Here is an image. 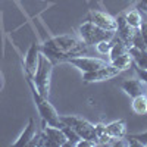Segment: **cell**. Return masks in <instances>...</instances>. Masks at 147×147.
<instances>
[{
  "label": "cell",
  "mask_w": 147,
  "mask_h": 147,
  "mask_svg": "<svg viewBox=\"0 0 147 147\" xmlns=\"http://www.w3.org/2000/svg\"><path fill=\"white\" fill-rule=\"evenodd\" d=\"M43 134H44V144L43 146L57 147V146H65L66 141H68L66 136H65L63 131L60 129L59 127H52V125L44 124Z\"/></svg>",
  "instance_id": "8"
},
{
  "label": "cell",
  "mask_w": 147,
  "mask_h": 147,
  "mask_svg": "<svg viewBox=\"0 0 147 147\" xmlns=\"http://www.w3.org/2000/svg\"><path fill=\"white\" fill-rule=\"evenodd\" d=\"M138 30H140V34H141V37H143V40H144L146 46H147V21H144V19H143L141 27H140Z\"/></svg>",
  "instance_id": "26"
},
{
  "label": "cell",
  "mask_w": 147,
  "mask_h": 147,
  "mask_svg": "<svg viewBox=\"0 0 147 147\" xmlns=\"http://www.w3.org/2000/svg\"><path fill=\"white\" fill-rule=\"evenodd\" d=\"M52 71H53V63L49 60V57L43 53L38 56V63H37L35 72L31 77L37 90L43 97H49L50 93V81H52Z\"/></svg>",
  "instance_id": "2"
},
{
  "label": "cell",
  "mask_w": 147,
  "mask_h": 147,
  "mask_svg": "<svg viewBox=\"0 0 147 147\" xmlns=\"http://www.w3.org/2000/svg\"><path fill=\"white\" fill-rule=\"evenodd\" d=\"M125 19L128 22V25L132 27L134 30H138L141 27V22H143V18H141V13L136 9V10H131L125 15Z\"/></svg>",
  "instance_id": "20"
},
{
  "label": "cell",
  "mask_w": 147,
  "mask_h": 147,
  "mask_svg": "<svg viewBox=\"0 0 147 147\" xmlns=\"http://www.w3.org/2000/svg\"><path fill=\"white\" fill-rule=\"evenodd\" d=\"M131 47H136V49H140V50H147V46L143 40V37L140 34V30H136L134 32V37H132V46Z\"/></svg>",
  "instance_id": "21"
},
{
  "label": "cell",
  "mask_w": 147,
  "mask_h": 147,
  "mask_svg": "<svg viewBox=\"0 0 147 147\" xmlns=\"http://www.w3.org/2000/svg\"><path fill=\"white\" fill-rule=\"evenodd\" d=\"M59 128L63 131V134H65L66 138H68V141H66V144H65V146H77V143L80 141V138H81V137L78 136V134H77L75 131H74V129H72L69 125L63 124L62 121H60V125H59Z\"/></svg>",
  "instance_id": "19"
},
{
  "label": "cell",
  "mask_w": 147,
  "mask_h": 147,
  "mask_svg": "<svg viewBox=\"0 0 147 147\" xmlns=\"http://www.w3.org/2000/svg\"><path fill=\"white\" fill-rule=\"evenodd\" d=\"M94 146H97V143L87 138H80V141L77 143V147H94Z\"/></svg>",
  "instance_id": "25"
},
{
  "label": "cell",
  "mask_w": 147,
  "mask_h": 147,
  "mask_svg": "<svg viewBox=\"0 0 147 147\" xmlns=\"http://www.w3.org/2000/svg\"><path fill=\"white\" fill-rule=\"evenodd\" d=\"M122 90L129 97H137L143 94V81L140 80H127L122 82Z\"/></svg>",
  "instance_id": "14"
},
{
  "label": "cell",
  "mask_w": 147,
  "mask_h": 147,
  "mask_svg": "<svg viewBox=\"0 0 147 147\" xmlns=\"http://www.w3.org/2000/svg\"><path fill=\"white\" fill-rule=\"evenodd\" d=\"M112 44H113L112 40H109V41L105 40V41L97 43V44H96V49H97V52H99L100 55H109L110 49H112Z\"/></svg>",
  "instance_id": "22"
},
{
  "label": "cell",
  "mask_w": 147,
  "mask_h": 147,
  "mask_svg": "<svg viewBox=\"0 0 147 147\" xmlns=\"http://www.w3.org/2000/svg\"><path fill=\"white\" fill-rule=\"evenodd\" d=\"M132 65H134V68H136V72L138 74L140 80H141L143 82H146V84H147V69H143V68L137 66L136 63H134V60H132Z\"/></svg>",
  "instance_id": "23"
},
{
  "label": "cell",
  "mask_w": 147,
  "mask_h": 147,
  "mask_svg": "<svg viewBox=\"0 0 147 147\" xmlns=\"http://www.w3.org/2000/svg\"><path fill=\"white\" fill-rule=\"evenodd\" d=\"M94 131H96V141H97V144L105 146V144H110V143H112L113 138L109 136L107 128H106L105 124H97V125H94Z\"/></svg>",
  "instance_id": "16"
},
{
  "label": "cell",
  "mask_w": 147,
  "mask_h": 147,
  "mask_svg": "<svg viewBox=\"0 0 147 147\" xmlns=\"http://www.w3.org/2000/svg\"><path fill=\"white\" fill-rule=\"evenodd\" d=\"M80 35L85 44H97L100 41H109L115 37V32L112 31H106L100 27L94 25L93 22L87 21L80 27Z\"/></svg>",
  "instance_id": "4"
},
{
  "label": "cell",
  "mask_w": 147,
  "mask_h": 147,
  "mask_svg": "<svg viewBox=\"0 0 147 147\" xmlns=\"http://www.w3.org/2000/svg\"><path fill=\"white\" fill-rule=\"evenodd\" d=\"M116 24H118L116 31L119 32V38L124 41V43L128 46V49H129V47L132 46V37H134V32H136V30L128 25V22H127V19H125L124 15H121V16L116 18Z\"/></svg>",
  "instance_id": "10"
},
{
  "label": "cell",
  "mask_w": 147,
  "mask_h": 147,
  "mask_svg": "<svg viewBox=\"0 0 147 147\" xmlns=\"http://www.w3.org/2000/svg\"><path fill=\"white\" fill-rule=\"evenodd\" d=\"M66 62H69L71 65H74L75 68H78L80 71L85 72H93L99 68H103L106 65H109L106 60L99 59V57H87V56H77V57H69Z\"/></svg>",
  "instance_id": "6"
},
{
  "label": "cell",
  "mask_w": 147,
  "mask_h": 147,
  "mask_svg": "<svg viewBox=\"0 0 147 147\" xmlns=\"http://www.w3.org/2000/svg\"><path fill=\"white\" fill-rule=\"evenodd\" d=\"M131 137H134L136 140H138L141 146H147V131L140 132V134H131Z\"/></svg>",
  "instance_id": "24"
},
{
  "label": "cell",
  "mask_w": 147,
  "mask_h": 147,
  "mask_svg": "<svg viewBox=\"0 0 147 147\" xmlns=\"http://www.w3.org/2000/svg\"><path fill=\"white\" fill-rule=\"evenodd\" d=\"M110 65L118 68L119 71H125V69H128L132 65V57H131L129 52L128 53H124V55H121V56H118V57L110 60Z\"/></svg>",
  "instance_id": "17"
},
{
  "label": "cell",
  "mask_w": 147,
  "mask_h": 147,
  "mask_svg": "<svg viewBox=\"0 0 147 147\" xmlns=\"http://www.w3.org/2000/svg\"><path fill=\"white\" fill-rule=\"evenodd\" d=\"M85 53H87V44L72 35L55 37L47 40L43 46V55H46L52 63L68 60L69 57L85 56Z\"/></svg>",
  "instance_id": "1"
},
{
  "label": "cell",
  "mask_w": 147,
  "mask_h": 147,
  "mask_svg": "<svg viewBox=\"0 0 147 147\" xmlns=\"http://www.w3.org/2000/svg\"><path fill=\"white\" fill-rule=\"evenodd\" d=\"M60 121H62L63 124L69 125L81 138H87V140L96 141L94 125L90 124L88 121H85V119H82V118H78V116H60ZM96 143H97V141H96Z\"/></svg>",
  "instance_id": "5"
},
{
  "label": "cell",
  "mask_w": 147,
  "mask_h": 147,
  "mask_svg": "<svg viewBox=\"0 0 147 147\" xmlns=\"http://www.w3.org/2000/svg\"><path fill=\"white\" fill-rule=\"evenodd\" d=\"M132 110L137 115H146L147 113V96L140 94L137 97H132Z\"/></svg>",
  "instance_id": "18"
},
{
  "label": "cell",
  "mask_w": 147,
  "mask_h": 147,
  "mask_svg": "<svg viewBox=\"0 0 147 147\" xmlns=\"http://www.w3.org/2000/svg\"><path fill=\"white\" fill-rule=\"evenodd\" d=\"M38 56H40L38 46H37L35 43H31L28 52H27V56H25V71H27V75H30V77L34 75L37 63H38Z\"/></svg>",
  "instance_id": "11"
},
{
  "label": "cell",
  "mask_w": 147,
  "mask_h": 147,
  "mask_svg": "<svg viewBox=\"0 0 147 147\" xmlns=\"http://www.w3.org/2000/svg\"><path fill=\"white\" fill-rule=\"evenodd\" d=\"M28 84H30V88H31V93H32V97H34V102L37 105V109H38V113L41 115L44 124L52 125V127H59L60 125V116L57 115L56 109L49 103L47 97H43L38 93V90H37L35 84H34V81L30 75H28Z\"/></svg>",
  "instance_id": "3"
},
{
  "label": "cell",
  "mask_w": 147,
  "mask_h": 147,
  "mask_svg": "<svg viewBox=\"0 0 147 147\" xmlns=\"http://www.w3.org/2000/svg\"><path fill=\"white\" fill-rule=\"evenodd\" d=\"M138 7H140V9H143L144 12H147V0H140Z\"/></svg>",
  "instance_id": "27"
},
{
  "label": "cell",
  "mask_w": 147,
  "mask_h": 147,
  "mask_svg": "<svg viewBox=\"0 0 147 147\" xmlns=\"http://www.w3.org/2000/svg\"><path fill=\"white\" fill-rule=\"evenodd\" d=\"M106 128H107L109 136L113 140H122L127 136V125H125V121H122V119L110 122L109 125H106Z\"/></svg>",
  "instance_id": "12"
},
{
  "label": "cell",
  "mask_w": 147,
  "mask_h": 147,
  "mask_svg": "<svg viewBox=\"0 0 147 147\" xmlns=\"http://www.w3.org/2000/svg\"><path fill=\"white\" fill-rule=\"evenodd\" d=\"M129 55L137 66L147 69V50H140L136 47H129Z\"/></svg>",
  "instance_id": "15"
},
{
  "label": "cell",
  "mask_w": 147,
  "mask_h": 147,
  "mask_svg": "<svg viewBox=\"0 0 147 147\" xmlns=\"http://www.w3.org/2000/svg\"><path fill=\"white\" fill-rule=\"evenodd\" d=\"M90 22H93L94 25L100 27L106 31H112L115 32L116 28H118V24H116V18L110 16L106 12H100V10H94L90 13V18H88Z\"/></svg>",
  "instance_id": "9"
},
{
  "label": "cell",
  "mask_w": 147,
  "mask_h": 147,
  "mask_svg": "<svg viewBox=\"0 0 147 147\" xmlns=\"http://www.w3.org/2000/svg\"><path fill=\"white\" fill-rule=\"evenodd\" d=\"M34 136H35V124H34V118H30V119H28V125H27V128L24 129V132L21 134V137L13 143V146H16V147L28 146Z\"/></svg>",
  "instance_id": "13"
},
{
  "label": "cell",
  "mask_w": 147,
  "mask_h": 147,
  "mask_svg": "<svg viewBox=\"0 0 147 147\" xmlns=\"http://www.w3.org/2000/svg\"><path fill=\"white\" fill-rule=\"evenodd\" d=\"M121 74V71L112 65H106L103 68H99L93 72H85L84 77H82V81L85 84H90V82H100V81H107L110 78H115Z\"/></svg>",
  "instance_id": "7"
}]
</instances>
